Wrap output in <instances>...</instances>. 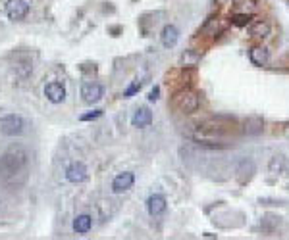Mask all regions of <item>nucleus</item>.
I'll list each match as a JSON object with an SVG mask.
<instances>
[{
	"mask_svg": "<svg viewBox=\"0 0 289 240\" xmlns=\"http://www.w3.org/2000/svg\"><path fill=\"white\" fill-rule=\"evenodd\" d=\"M286 167H288V160H286V156H282V154H276V156L270 160V163H268V171H270L272 175H282V173H286Z\"/></svg>",
	"mask_w": 289,
	"mask_h": 240,
	"instance_id": "obj_19",
	"label": "nucleus"
},
{
	"mask_svg": "<svg viewBox=\"0 0 289 240\" xmlns=\"http://www.w3.org/2000/svg\"><path fill=\"white\" fill-rule=\"evenodd\" d=\"M237 6H241V8H243V10H241V14H253V16H255V12L258 10L257 0H239V2H237Z\"/></svg>",
	"mask_w": 289,
	"mask_h": 240,
	"instance_id": "obj_21",
	"label": "nucleus"
},
{
	"mask_svg": "<svg viewBox=\"0 0 289 240\" xmlns=\"http://www.w3.org/2000/svg\"><path fill=\"white\" fill-rule=\"evenodd\" d=\"M253 20H255V16L253 14H233L231 18H229V21H231V25H235V27H247V25H251L253 23Z\"/></svg>",
	"mask_w": 289,
	"mask_h": 240,
	"instance_id": "obj_20",
	"label": "nucleus"
},
{
	"mask_svg": "<svg viewBox=\"0 0 289 240\" xmlns=\"http://www.w3.org/2000/svg\"><path fill=\"white\" fill-rule=\"evenodd\" d=\"M102 116V110H93V112H89V114H83L79 120L81 121H93V120H98Z\"/></svg>",
	"mask_w": 289,
	"mask_h": 240,
	"instance_id": "obj_23",
	"label": "nucleus"
},
{
	"mask_svg": "<svg viewBox=\"0 0 289 240\" xmlns=\"http://www.w3.org/2000/svg\"><path fill=\"white\" fill-rule=\"evenodd\" d=\"M249 60H251L253 65H257V67H264V65L270 63V50L264 44H255L249 50Z\"/></svg>",
	"mask_w": 289,
	"mask_h": 240,
	"instance_id": "obj_8",
	"label": "nucleus"
},
{
	"mask_svg": "<svg viewBox=\"0 0 289 240\" xmlns=\"http://www.w3.org/2000/svg\"><path fill=\"white\" fill-rule=\"evenodd\" d=\"M87 177H89V171H87L85 163H81V161H73V163L66 169V179L69 180V182H73V184L85 182Z\"/></svg>",
	"mask_w": 289,
	"mask_h": 240,
	"instance_id": "obj_6",
	"label": "nucleus"
},
{
	"mask_svg": "<svg viewBox=\"0 0 289 240\" xmlns=\"http://www.w3.org/2000/svg\"><path fill=\"white\" fill-rule=\"evenodd\" d=\"M241 131L247 137H258L264 131V120L260 116H249L247 120L241 123Z\"/></svg>",
	"mask_w": 289,
	"mask_h": 240,
	"instance_id": "obj_7",
	"label": "nucleus"
},
{
	"mask_svg": "<svg viewBox=\"0 0 289 240\" xmlns=\"http://www.w3.org/2000/svg\"><path fill=\"white\" fill-rule=\"evenodd\" d=\"M6 14L12 21H20L29 14V4L27 0H8L6 4Z\"/></svg>",
	"mask_w": 289,
	"mask_h": 240,
	"instance_id": "obj_4",
	"label": "nucleus"
},
{
	"mask_svg": "<svg viewBox=\"0 0 289 240\" xmlns=\"http://www.w3.org/2000/svg\"><path fill=\"white\" fill-rule=\"evenodd\" d=\"M0 131L6 137H20L25 131V121H23L22 116L10 114V116H6V118L0 120Z\"/></svg>",
	"mask_w": 289,
	"mask_h": 240,
	"instance_id": "obj_3",
	"label": "nucleus"
},
{
	"mask_svg": "<svg viewBox=\"0 0 289 240\" xmlns=\"http://www.w3.org/2000/svg\"><path fill=\"white\" fill-rule=\"evenodd\" d=\"M93 229V217L87 215V213H81L73 219V231L77 235H87L89 231Z\"/></svg>",
	"mask_w": 289,
	"mask_h": 240,
	"instance_id": "obj_16",
	"label": "nucleus"
},
{
	"mask_svg": "<svg viewBox=\"0 0 289 240\" xmlns=\"http://www.w3.org/2000/svg\"><path fill=\"white\" fill-rule=\"evenodd\" d=\"M235 173H237V180H239L241 184H247L249 180L253 179V175L257 173V165H255L253 160H241Z\"/></svg>",
	"mask_w": 289,
	"mask_h": 240,
	"instance_id": "obj_10",
	"label": "nucleus"
},
{
	"mask_svg": "<svg viewBox=\"0 0 289 240\" xmlns=\"http://www.w3.org/2000/svg\"><path fill=\"white\" fill-rule=\"evenodd\" d=\"M172 106H174V110L179 112V114H185V116H187V114H195V112L199 110V106H200V98H199V94H197L195 90L181 89L174 94Z\"/></svg>",
	"mask_w": 289,
	"mask_h": 240,
	"instance_id": "obj_2",
	"label": "nucleus"
},
{
	"mask_svg": "<svg viewBox=\"0 0 289 240\" xmlns=\"http://www.w3.org/2000/svg\"><path fill=\"white\" fill-rule=\"evenodd\" d=\"M44 96H46V100L52 102V104H62L66 100L64 85H62V83H56V81L48 83V85L44 87Z\"/></svg>",
	"mask_w": 289,
	"mask_h": 240,
	"instance_id": "obj_11",
	"label": "nucleus"
},
{
	"mask_svg": "<svg viewBox=\"0 0 289 240\" xmlns=\"http://www.w3.org/2000/svg\"><path fill=\"white\" fill-rule=\"evenodd\" d=\"M104 96V87L98 83H83L81 85V98L87 104H96Z\"/></svg>",
	"mask_w": 289,
	"mask_h": 240,
	"instance_id": "obj_5",
	"label": "nucleus"
},
{
	"mask_svg": "<svg viewBox=\"0 0 289 240\" xmlns=\"http://www.w3.org/2000/svg\"><path fill=\"white\" fill-rule=\"evenodd\" d=\"M133 182H135V175L131 171L120 173V175H116L114 180H112V190L116 194H124V192H128L129 188L133 186Z\"/></svg>",
	"mask_w": 289,
	"mask_h": 240,
	"instance_id": "obj_12",
	"label": "nucleus"
},
{
	"mask_svg": "<svg viewBox=\"0 0 289 240\" xmlns=\"http://www.w3.org/2000/svg\"><path fill=\"white\" fill-rule=\"evenodd\" d=\"M160 40H162V46H166V48H174L176 44H178V40H179V29L176 27V25H164V29L160 33Z\"/></svg>",
	"mask_w": 289,
	"mask_h": 240,
	"instance_id": "obj_14",
	"label": "nucleus"
},
{
	"mask_svg": "<svg viewBox=\"0 0 289 240\" xmlns=\"http://www.w3.org/2000/svg\"><path fill=\"white\" fill-rule=\"evenodd\" d=\"M222 31H224V25L220 23V20H218V18H210V20L202 25L200 35H202V37H210V39H214V37L220 35Z\"/></svg>",
	"mask_w": 289,
	"mask_h": 240,
	"instance_id": "obj_18",
	"label": "nucleus"
},
{
	"mask_svg": "<svg viewBox=\"0 0 289 240\" xmlns=\"http://www.w3.org/2000/svg\"><path fill=\"white\" fill-rule=\"evenodd\" d=\"M153 123V112L149 108H137L133 118H131V125L137 129H145Z\"/></svg>",
	"mask_w": 289,
	"mask_h": 240,
	"instance_id": "obj_15",
	"label": "nucleus"
},
{
	"mask_svg": "<svg viewBox=\"0 0 289 240\" xmlns=\"http://www.w3.org/2000/svg\"><path fill=\"white\" fill-rule=\"evenodd\" d=\"M158 96H160V87H155V89L149 92V100H151V102H156Z\"/></svg>",
	"mask_w": 289,
	"mask_h": 240,
	"instance_id": "obj_24",
	"label": "nucleus"
},
{
	"mask_svg": "<svg viewBox=\"0 0 289 240\" xmlns=\"http://www.w3.org/2000/svg\"><path fill=\"white\" fill-rule=\"evenodd\" d=\"M141 87H143V81H133L128 89L124 90V98H131V96H135V94L141 90Z\"/></svg>",
	"mask_w": 289,
	"mask_h": 240,
	"instance_id": "obj_22",
	"label": "nucleus"
},
{
	"mask_svg": "<svg viewBox=\"0 0 289 240\" xmlns=\"http://www.w3.org/2000/svg\"><path fill=\"white\" fill-rule=\"evenodd\" d=\"M200 63V54L197 52V50H183L181 52V56H179V65L183 67V69H193V67H197Z\"/></svg>",
	"mask_w": 289,
	"mask_h": 240,
	"instance_id": "obj_17",
	"label": "nucleus"
},
{
	"mask_svg": "<svg viewBox=\"0 0 289 240\" xmlns=\"http://www.w3.org/2000/svg\"><path fill=\"white\" fill-rule=\"evenodd\" d=\"M166 208H168V204H166V198L162 194L149 196V200H147V211H149L151 217H160L162 213L166 211Z\"/></svg>",
	"mask_w": 289,
	"mask_h": 240,
	"instance_id": "obj_13",
	"label": "nucleus"
},
{
	"mask_svg": "<svg viewBox=\"0 0 289 240\" xmlns=\"http://www.w3.org/2000/svg\"><path fill=\"white\" fill-rule=\"evenodd\" d=\"M270 33H272V25H270V21H266V20H253V23L249 25V35H251L255 40H264V39H268Z\"/></svg>",
	"mask_w": 289,
	"mask_h": 240,
	"instance_id": "obj_9",
	"label": "nucleus"
},
{
	"mask_svg": "<svg viewBox=\"0 0 289 240\" xmlns=\"http://www.w3.org/2000/svg\"><path fill=\"white\" fill-rule=\"evenodd\" d=\"M27 165V154L22 150H12L0 158V177L8 179L23 171Z\"/></svg>",
	"mask_w": 289,
	"mask_h": 240,
	"instance_id": "obj_1",
	"label": "nucleus"
}]
</instances>
